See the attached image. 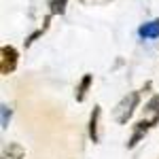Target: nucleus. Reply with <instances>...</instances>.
<instances>
[{"mask_svg": "<svg viewBox=\"0 0 159 159\" xmlns=\"http://www.w3.org/2000/svg\"><path fill=\"white\" fill-rule=\"evenodd\" d=\"M138 104H140V91H129L127 96H123L119 100V104L115 106V121L119 123V125H125V123L132 119V115H134V110L138 108Z\"/></svg>", "mask_w": 159, "mask_h": 159, "instance_id": "f257e3e1", "label": "nucleus"}, {"mask_svg": "<svg viewBox=\"0 0 159 159\" xmlns=\"http://www.w3.org/2000/svg\"><path fill=\"white\" fill-rule=\"evenodd\" d=\"M17 61H19V51L13 45H2V49H0V72H2V76H9L15 72Z\"/></svg>", "mask_w": 159, "mask_h": 159, "instance_id": "f03ea898", "label": "nucleus"}, {"mask_svg": "<svg viewBox=\"0 0 159 159\" xmlns=\"http://www.w3.org/2000/svg\"><path fill=\"white\" fill-rule=\"evenodd\" d=\"M153 125H155V121H153V119H142V121L136 123L134 134H132V138L127 140V148H134L136 144H138V142H140V140L147 136V132L151 129V127H153Z\"/></svg>", "mask_w": 159, "mask_h": 159, "instance_id": "7ed1b4c3", "label": "nucleus"}, {"mask_svg": "<svg viewBox=\"0 0 159 159\" xmlns=\"http://www.w3.org/2000/svg\"><path fill=\"white\" fill-rule=\"evenodd\" d=\"M138 34L144 38V40H155V38H159V17L153 19V21H148V24H144V25H140Z\"/></svg>", "mask_w": 159, "mask_h": 159, "instance_id": "20e7f679", "label": "nucleus"}, {"mask_svg": "<svg viewBox=\"0 0 159 159\" xmlns=\"http://www.w3.org/2000/svg\"><path fill=\"white\" fill-rule=\"evenodd\" d=\"M100 115H102V108H100V106H93V112H91V117H89V138H91V142H93V144L100 140V134H98Z\"/></svg>", "mask_w": 159, "mask_h": 159, "instance_id": "39448f33", "label": "nucleus"}, {"mask_svg": "<svg viewBox=\"0 0 159 159\" xmlns=\"http://www.w3.org/2000/svg\"><path fill=\"white\" fill-rule=\"evenodd\" d=\"M91 83H93V74H83L81 83L76 85V102H85V98H87V91H89Z\"/></svg>", "mask_w": 159, "mask_h": 159, "instance_id": "423d86ee", "label": "nucleus"}, {"mask_svg": "<svg viewBox=\"0 0 159 159\" xmlns=\"http://www.w3.org/2000/svg\"><path fill=\"white\" fill-rule=\"evenodd\" d=\"M25 151L19 144H9V148H4L2 153V159H24Z\"/></svg>", "mask_w": 159, "mask_h": 159, "instance_id": "0eeeda50", "label": "nucleus"}, {"mask_svg": "<svg viewBox=\"0 0 159 159\" xmlns=\"http://www.w3.org/2000/svg\"><path fill=\"white\" fill-rule=\"evenodd\" d=\"M7 119H11V110H9V106H2V127H7V125H9Z\"/></svg>", "mask_w": 159, "mask_h": 159, "instance_id": "6e6552de", "label": "nucleus"}, {"mask_svg": "<svg viewBox=\"0 0 159 159\" xmlns=\"http://www.w3.org/2000/svg\"><path fill=\"white\" fill-rule=\"evenodd\" d=\"M83 4H106V2H112V0H81Z\"/></svg>", "mask_w": 159, "mask_h": 159, "instance_id": "1a4fd4ad", "label": "nucleus"}, {"mask_svg": "<svg viewBox=\"0 0 159 159\" xmlns=\"http://www.w3.org/2000/svg\"><path fill=\"white\" fill-rule=\"evenodd\" d=\"M157 119H159V112H157Z\"/></svg>", "mask_w": 159, "mask_h": 159, "instance_id": "9d476101", "label": "nucleus"}]
</instances>
